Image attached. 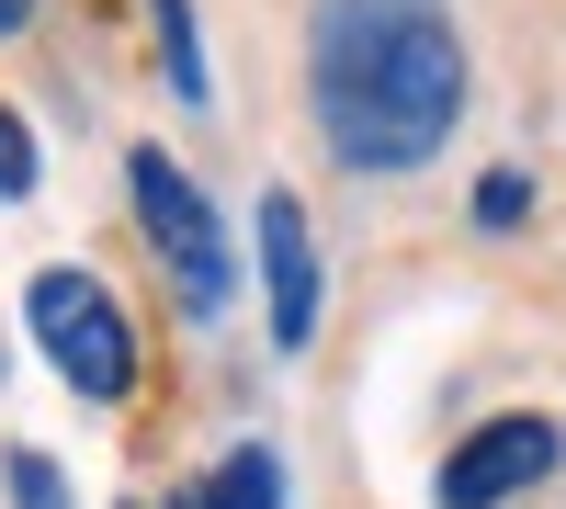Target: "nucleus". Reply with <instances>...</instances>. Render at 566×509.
I'll return each instance as SVG.
<instances>
[{
	"mask_svg": "<svg viewBox=\"0 0 566 509\" xmlns=\"http://www.w3.org/2000/svg\"><path fill=\"white\" fill-rule=\"evenodd\" d=\"M306 103L340 170H419L464 114V34L442 0H317Z\"/></svg>",
	"mask_w": 566,
	"mask_h": 509,
	"instance_id": "nucleus-1",
	"label": "nucleus"
},
{
	"mask_svg": "<svg viewBox=\"0 0 566 509\" xmlns=\"http://www.w3.org/2000/svg\"><path fill=\"white\" fill-rule=\"evenodd\" d=\"M125 193H136V226H148V250L170 261L181 306L216 317V306H227V226H216V204L181 181V159H170V148H136V159H125Z\"/></svg>",
	"mask_w": 566,
	"mask_h": 509,
	"instance_id": "nucleus-3",
	"label": "nucleus"
},
{
	"mask_svg": "<svg viewBox=\"0 0 566 509\" xmlns=\"http://www.w3.org/2000/svg\"><path fill=\"white\" fill-rule=\"evenodd\" d=\"M23 181H34V136H23L12 114H0V204H12V193H23Z\"/></svg>",
	"mask_w": 566,
	"mask_h": 509,
	"instance_id": "nucleus-8",
	"label": "nucleus"
},
{
	"mask_svg": "<svg viewBox=\"0 0 566 509\" xmlns=\"http://www.w3.org/2000/svg\"><path fill=\"white\" fill-rule=\"evenodd\" d=\"M205 509H283V465H272L261 442H239V453H227V465H216Z\"/></svg>",
	"mask_w": 566,
	"mask_h": 509,
	"instance_id": "nucleus-6",
	"label": "nucleus"
},
{
	"mask_svg": "<svg viewBox=\"0 0 566 509\" xmlns=\"http://www.w3.org/2000/svg\"><path fill=\"white\" fill-rule=\"evenodd\" d=\"M544 476H555V420L510 407V420L464 431V442L442 453V509H510V498H533Z\"/></svg>",
	"mask_w": 566,
	"mask_h": 509,
	"instance_id": "nucleus-4",
	"label": "nucleus"
},
{
	"mask_svg": "<svg viewBox=\"0 0 566 509\" xmlns=\"http://www.w3.org/2000/svg\"><path fill=\"white\" fill-rule=\"evenodd\" d=\"M23 317H34V340H45V362L80 385V396H125L136 385V329H125V306L91 284V272H34L23 284Z\"/></svg>",
	"mask_w": 566,
	"mask_h": 509,
	"instance_id": "nucleus-2",
	"label": "nucleus"
},
{
	"mask_svg": "<svg viewBox=\"0 0 566 509\" xmlns=\"http://www.w3.org/2000/svg\"><path fill=\"white\" fill-rule=\"evenodd\" d=\"M522 204H533V193H522V181H510V170H499V181H476V215H488V226H510Z\"/></svg>",
	"mask_w": 566,
	"mask_h": 509,
	"instance_id": "nucleus-9",
	"label": "nucleus"
},
{
	"mask_svg": "<svg viewBox=\"0 0 566 509\" xmlns=\"http://www.w3.org/2000/svg\"><path fill=\"white\" fill-rule=\"evenodd\" d=\"M23 12H34V0H0V34H12V23H23Z\"/></svg>",
	"mask_w": 566,
	"mask_h": 509,
	"instance_id": "nucleus-10",
	"label": "nucleus"
},
{
	"mask_svg": "<svg viewBox=\"0 0 566 509\" xmlns=\"http://www.w3.org/2000/svg\"><path fill=\"white\" fill-rule=\"evenodd\" d=\"M261 284H272V340L306 351L317 340V238L295 193H261Z\"/></svg>",
	"mask_w": 566,
	"mask_h": 509,
	"instance_id": "nucleus-5",
	"label": "nucleus"
},
{
	"mask_svg": "<svg viewBox=\"0 0 566 509\" xmlns=\"http://www.w3.org/2000/svg\"><path fill=\"white\" fill-rule=\"evenodd\" d=\"M12 509H69V476L45 453H12Z\"/></svg>",
	"mask_w": 566,
	"mask_h": 509,
	"instance_id": "nucleus-7",
	"label": "nucleus"
}]
</instances>
